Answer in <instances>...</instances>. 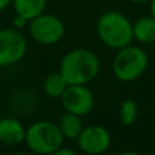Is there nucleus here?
Here are the masks:
<instances>
[{
    "label": "nucleus",
    "mask_w": 155,
    "mask_h": 155,
    "mask_svg": "<svg viewBox=\"0 0 155 155\" xmlns=\"http://www.w3.org/2000/svg\"><path fill=\"white\" fill-rule=\"evenodd\" d=\"M99 70L98 56L84 48L70 51L60 63V74L68 84H87L98 76Z\"/></svg>",
    "instance_id": "obj_1"
},
{
    "label": "nucleus",
    "mask_w": 155,
    "mask_h": 155,
    "mask_svg": "<svg viewBox=\"0 0 155 155\" xmlns=\"http://www.w3.org/2000/svg\"><path fill=\"white\" fill-rule=\"evenodd\" d=\"M97 34L110 49L118 51L131 45L134 38V23L120 11H106L98 18Z\"/></svg>",
    "instance_id": "obj_2"
},
{
    "label": "nucleus",
    "mask_w": 155,
    "mask_h": 155,
    "mask_svg": "<svg viewBox=\"0 0 155 155\" xmlns=\"http://www.w3.org/2000/svg\"><path fill=\"white\" fill-rule=\"evenodd\" d=\"M63 142H64V136L59 125L52 121H35L26 129L25 143L27 148L34 154H54L57 148L63 146Z\"/></svg>",
    "instance_id": "obj_3"
},
{
    "label": "nucleus",
    "mask_w": 155,
    "mask_h": 155,
    "mask_svg": "<svg viewBox=\"0 0 155 155\" xmlns=\"http://www.w3.org/2000/svg\"><path fill=\"white\" fill-rule=\"evenodd\" d=\"M148 56L142 48L131 45L118 49L113 61V74L121 82H134L146 72Z\"/></svg>",
    "instance_id": "obj_4"
},
{
    "label": "nucleus",
    "mask_w": 155,
    "mask_h": 155,
    "mask_svg": "<svg viewBox=\"0 0 155 155\" xmlns=\"http://www.w3.org/2000/svg\"><path fill=\"white\" fill-rule=\"evenodd\" d=\"M29 33L35 42L53 45L64 37L65 26L56 15L44 12L29 22Z\"/></svg>",
    "instance_id": "obj_5"
},
{
    "label": "nucleus",
    "mask_w": 155,
    "mask_h": 155,
    "mask_svg": "<svg viewBox=\"0 0 155 155\" xmlns=\"http://www.w3.org/2000/svg\"><path fill=\"white\" fill-rule=\"evenodd\" d=\"M26 52L27 41L19 29L0 30V67H10L19 63Z\"/></svg>",
    "instance_id": "obj_6"
},
{
    "label": "nucleus",
    "mask_w": 155,
    "mask_h": 155,
    "mask_svg": "<svg viewBox=\"0 0 155 155\" xmlns=\"http://www.w3.org/2000/svg\"><path fill=\"white\" fill-rule=\"evenodd\" d=\"M61 105L65 112L78 116H86L94 107V94L87 84H68L61 95Z\"/></svg>",
    "instance_id": "obj_7"
},
{
    "label": "nucleus",
    "mask_w": 155,
    "mask_h": 155,
    "mask_svg": "<svg viewBox=\"0 0 155 155\" xmlns=\"http://www.w3.org/2000/svg\"><path fill=\"white\" fill-rule=\"evenodd\" d=\"M76 142L82 153L88 155H99L109 148L112 136L105 127L90 125L82 129Z\"/></svg>",
    "instance_id": "obj_8"
},
{
    "label": "nucleus",
    "mask_w": 155,
    "mask_h": 155,
    "mask_svg": "<svg viewBox=\"0 0 155 155\" xmlns=\"http://www.w3.org/2000/svg\"><path fill=\"white\" fill-rule=\"evenodd\" d=\"M26 128L19 120L5 117L0 120V143L5 146H18L25 142Z\"/></svg>",
    "instance_id": "obj_9"
},
{
    "label": "nucleus",
    "mask_w": 155,
    "mask_h": 155,
    "mask_svg": "<svg viewBox=\"0 0 155 155\" xmlns=\"http://www.w3.org/2000/svg\"><path fill=\"white\" fill-rule=\"evenodd\" d=\"M134 38L140 44L155 42V18L143 16L134 23Z\"/></svg>",
    "instance_id": "obj_10"
},
{
    "label": "nucleus",
    "mask_w": 155,
    "mask_h": 155,
    "mask_svg": "<svg viewBox=\"0 0 155 155\" xmlns=\"http://www.w3.org/2000/svg\"><path fill=\"white\" fill-rule=\"evenodd\" d=\"M12 5L15 8V14L30 22L45 12L46 0H12Z\"/></svg>",
    "instance_id": "obj_11"
},
{
    "label": "nucleus",
    "mask_w": 155,
    "mask_h": 155,
    "mask_svg": "<svg viewBox=\"0 0 155 155\" xmlns=\"http://www.w3.org/2000/svg\"><path fill=\"white\" fill-rule=\"evenodd\" d=\"M57 125H59L64 139H70V140H76L79 134L83 129L80 116L74 114V113H70V112H65L60 117Z\"/></svg>",
    "instance_id": "obj_12"
},
{
    "label": "nucleus",
    "mask_w": 155,
    "mask_h": 155,
    "mask_svg": "<svg viewBox=\"0 0 155 155\" xmlns=\"http://www.w3.org/2000/svg\"><path fill=\"white\" fill-rule=\"evenodd\" d=\"M68 87L67 80L64 79V76L59 72L49 74L45 78L42 84V90L49 98H61V95L64 94L65 88Z\"/></svg>",
    "instance_id": "obj_13"
},
{
    "label": "nucleus",
    "mask_w": 155,
    "mask_h": 155,
    "mask_svg": "<svg viewBox=\"0 0 155 155\" xmlns=\"http://www.w3.org/2000/svg\"><path fill=\"white\" fill-rule=\"evenodd\" d=\"M137 118V105L134 99H125L120 107V121L123 125L131 127Z\"/></svg>",
    "instance_id": "obj_14"
},
{
    "label": "nucleus",
    "mask_w": 155,
    "mask_h": 155,
    "mask_svg": "<svg viewBox=\"0 0 155 155\" xmlns=\"http://www.w3.org/2000/svg\"><path fill=\"white\" fill-rule=\"evenodd\" d=\"M12 22H14V25H15L16 29H21V27H23L25 23H26V22H29V21H27V19H25L23 16H21V15H18V14H15V16H14Z\"/></svg>",
    "instance_id": "obj_15"
},
{
    "label": "nucleus",
    "mask_w": 155,
    "mask_h": 155,
    "mask_svg": "<svg viewBox=\"0 0 155 155\" xmlns=\"http://www.w3.org/2000/svg\"><path fill=\"white\" fill-rule=\"evenodd\" d=\"M61 154H67V155H75V151H72V150H65V148H63V146L60 148H57L56 150V153H54V155H61Z\"/></svg>",
    "instance_id": "obj_16"
},
{
    "label": "nucleus",
    "mask_w": 155,
    "mask_h": 155,
    "mask_svg": "<svg viewBox=\"0 0 155 155\" xmlns=\"http://www.w3.org/2000/svg\"><path fill=\"white\" fill-rule=\"evenodd\" d=\"M11 3H12V0H0V12L4 11Z\"/></svg>",
    "instance_id": "obj_17"
},
{
    "label": "nucleus",
    "mask_w": 155,
    "mask_h": 155,
    "mask_svg": "<svg viewBox=\"0 0 155 155\" xmlns=\"http://www.w3.org/2000/svg\"><path fill=\"white\" fill-rule=\"evenodd\" d=\"M150 15L155 18V0H150Z\"/></svg>",
    "instance_id": "obj_18"
},
{
    "label": "nucleus",
    "mask_w": 155,
    "mask_h": 155,
    "mask_svg": "<svg viewBox=\"0 0 155 155\" xmlns=\"http://www.w3.org/2000/svg\"><path fill=\"white\" fill-rule=\"evenodd\" d=\"M131 3H135V4H142V3H150V0H128Z\"/></svg>",
    "instance_id": "obj_19"
}]
</instances>
